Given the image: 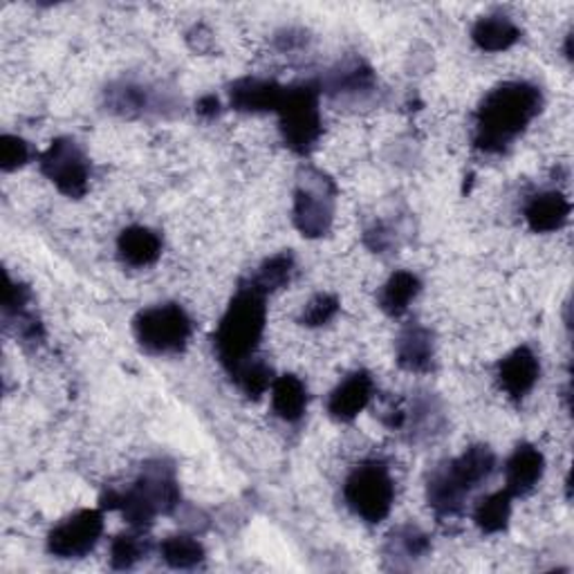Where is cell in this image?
<instances>
[{"label": "cell", "instance_id": "7402d4cb", "mask_svg": "<svg viewBox=\"0 0 574 574\" xmlns=\"http://www.w3.org/2000/svg\"><path fill=\"white\" fill-rule=\"evenodd\" d=\"M160 554L176 570H191L205 561V548L191 536H168L160 546Z\"/></svg>", "mask_w": 574, "mask_h": 574}, {"label": "cell", "instance_id": "277c9868", "mask_svg": "<svg viewBox=\"0 0 574 574\" xmlns=\"http://www.w3.org/2000/svg\"><path fill=\"white\" fill-rule=\"evenodd\" d=\"M281 132L285 144L298 153L308 155L321 138V115H319V90L310 84L285 88L279 106Z\"/></svg>", "mask_w": 574, "mask_h": 574}, {"label": "cell", "instance_id": "4dcf8cb0", "mask_svg": "<svg viewBox=\"0 0 574 574\" xmlns=\"http://www.w3.org/2000/svg\"><path fill=\"white\" fill-rule=\"evenodd\" d=\"M197 115L202 117H216L220 113V101L216 94H205L197 101Z\"/></svg>", "mask_w": 574, "mask_h": 574}, {"label": "cell", "instance_id": "f1b7e54d", "mask_svg": "<svg viewBox=\"0 0 574 574\" xmlns=\"http://www.w3.org/2000/svg\"><path fill=\"white\" fill-rule=\"evenodd\" d=\"M370 86H373V73H370V67H361V65L344 73V77H340L332 84V88L340 92H359Z\"/></svg>", "mask_w": 574, "mask_h": 574}, {"label": "cell", "instance_id": "cb8c5ba5", "mask_svg": "<svg viewBox=\"0 0 574 574\" xmlns=\"http://www.w3.org/2000/svg\"><path fill=\"white\" fill-rule=\"evenodd\" d=\"M151 99H149V92L140 86H132V84H122V86H115L109 90V106L115 111V113H122V115H140L149 109Z\"/></svg>", "mask_w": 574, "mask_h": 574}, {"label": "cell", "instance_id": "603a6c76", "mask_svg": "<svg viewBox=\"0 0 574 574\" xmlns=\"http://www.w3.org/2000/svg\"><path fill=\"white\" fill-rule=\"evenodd\" d=\"M231 378L235 384H239V388L252 399H258L260 395H265L269 386L275 384L272 368L263 361H254V359L243 363L239 370H235V373H231Z\"/></svg>", "mask_w": 574, "mask_h": 574}, {"label": "cell", "instance_id": "9a60e30c", "mask_svg": "<svg viewBox=\"0 0 574 574\" xmlns=\"http://www.w3.org/2000/svg\"><path fill=\"white\" fill-rule=\"evenodd\" d=\"M397 363L409 373H429L433 366V340L422 326L404 328L397 340Z\"/></svg>", "mask_w": 574, "mask_h": 574}, {"label": "cell", "instance_id": "484cf974", "mask_svg": "<svg viewBox=\"0 0 574 574\" xmlns=\"http://www.w3.org/2000/svg\"><path fill=\"white\" fill-rule=\"evenodd\" d=\"M391 544L395 546V550H399L404 557H409V559H420V557H424L431 550L429 536L416 525L399 527L391 536Z\"/></svg>", "mask_w": 574, "mask_h": 574}, {"label": "cell", "instance_id": "e0dca14e", "mask_svg": "<svg viewBox=\"0 0 574 574\" xmlns=\"http://www.w3.org/2000/svg\"><path fill=\"white\" fill-rule=\"evenodd\" d=\"M471 39L485 52H502L521 39V29L512 18L494 14L476 21L474 29H471Z\"/></svg>", "mask_w": 574, "mask_h": 574}, {"label": "cell", "instance_id": "7a4b0ae2", "mask_svg": "<svg viewBox=\"0 0 574 574\" xmlns=\"http://www.w3.org/2000/svg\"><path fill=\"white\" fill-rule=\"evenodd\" d=\"M265 294L250 283L243 285L231 298L214 336L218 359L229 370V375L252 359L265 332Z\"/></svg>", "mask_w": 574, "mask_h": 574}, {"label": "cell", "instance_id": "5bb4252c", "mask_svg": "<svg viewBox=\"0 0 574 574\" xmlns=\"http://www.w3.org/2000/svg\"><path fill=\"white\" fill-rule=\"evenodd\" d=\"M570 218V202L559 191H546L534 195L525 207V220L532 231L550 233L561 229Z\"/></svg>", "mask_w": 574, "mask_h": 574}, {"label": "cell", "instance_id": "d4e9b609", "mask_svg": "<svg viewBox=\"0 0 574 574\" xmlns=\"http://www.w3.org/2000/svg\"><path fill=\"white\" fill-rule=\"evenodd\" d=\"M149 552L146 541L140 534H119L111 546V565L115 570H128Z\"/></svg>", "mask_w": 574, "mask_h": 574}, {"label": "cell", "instance_id": "f546056e", "mask_svg": "<svg viewBox=\"0 0 574 574\" xmlns=\"http://www.w3.org/2000/svg\"><path fill=\"white\" fill-rule=\"evenodd\" d=\"M29 298V292L25 285L14 283L10 275H5V288H3V310L8 315H25V303Z\"/></svg>", "mask_w": 574, "mask_h": 574}, {"label": "cell", "instance_id": "8992f818", "mask_svg": "<svg viewBox=\"0 0 574 574\" xmlns=\"http://www.w3.org/2000/svg\"><path fill=\"white\" fill-rule=\"evenodd\" d=\"M344 498L348 508L366 523H380L391 514L395 485L382 462L359 464L346 481Z\"/></svg>", "mask_w": 574, "mask_h": 574}, {"label": "cell", "instance_id": "7c38bea8", "mask_svg": "<svg viewBox=\"0 0 574 574\" xmlns=\"http://www.w3.org/2000/svg\"><path fill=\"white\" fill-rule=\"evenodd\" d=\"M546 469V458L544 454L534 449L532 445H521L514 449L510 456L508 464H505V492H510L512 496H525L530 494L538 481L544 479Z\"/></svg>", "mask_w": 574, "mask_h": 574}, {"label": "cell", "instance_id": "30bf717a", "mask_svg": "<svg viewBox=\"0 0 574 574\" xmlns=\"http://www.w3.org/2000/svg\"><path fill=\"white\" fill-rule=\"evenodd\" d=\"M373 378L359 370V373H353L330 393L328 413L336 422H353L373 399Z\"/></svg>", "mask_w": 574, "mask_h": 574}, {"label": "cell", "instance_id": "3957f363", "mask_svg": "<svg viewBox=\"0 0 574 574\" xmlns=\"http://www.w3.org/2000/svg\"><path fill=\"white\" fill-rule=\"evenodd\" d=\"M496 467V456L489 447H469L460 458L435 471L426 487L429 505L437 516L460 514L464 498L485 483Z\"/></svg>", "mask_w": 574, "mask_h": 574}, {"label": "cell", "instance_id": "4fadbf2b", "mask_svg": "<svg viewBox=\"0 0 574 574\" xmlns=\"http://www.w3.org/2000/svg\"><path fill=\"white\" fill-rule=\"evenodd\" d=\"M285 88L277 81H265V79H241L235 81L229 90L231 106L243 113H267V111H279L283 101Z\"/></svg>", "mask_w": 574, "mask_h": 574}, {"label": "cell", "instance_id": "52a82bcc", "mask_svg": "<svg viewBox=\"0 0 574 574\" xmlns=\"http://www.w3.org/2000/svg\"><path fill=\"white\" fill-rule=\"evenodd\" d=\"M334 184L321 171L306 168L294 193V225L306 239H321L334 218Z\"/></svg>", "mask_w": 574, "mask_h": 574}, {"label": "cell", "instance_id": "4316f807", "mask_svg": "<svg viewBox=\"0 0 574 574\" xmlns=\"http://www.w3.org/2000/svg\"><path fill=\"white\" fill-rule=\"evenodd\" d=\"M340 312V301L332 294H319L315 296L306 310L301 315V323L308 326V328H319L323 323H328L330 319H334V315Z\"/></svg>", "mask_w": 574, "mask_h": 574}, {"label": "cell", "instance_id": "44dd1931", "mask_svg": "<svg viewBox=\"0 0 574 574\" xmlns=\"http://www.w3.org/2000/svg\"><path fill=\"white\" fill-rule=\"evenodd\" d=\"M512 516V494L510 492H496L479 502L474 512L476 525L485 534H498L508 527Z\"/></svg>", "mask_w": 574, "mask_h": 574}, {"label": "cell", "instance_id": "9c48e42d", "mask_svg": "<svg viewBox=\"0 0 574 574\" xmlns=\"http://www.w3.org/2000/svg\"><path fill=\"white\" fill-rule=\"evenodd\" d=\"M104 532V514L81 510L59 523L48 536V550L59 559H79L88 554Z\"/></svg>", "mask_w": 574, "mask_h": 574}, {"label": "cell", "instance_id": "d6986e66", "mask_svg": "<svg viewBox=\"0 0 574 574\" xmlns=\"http://www.w3.org/2000/svg\"><path fill=\"white\" fill-rule=\"evenodd\" d=\"M420 279L411 272H395L380 292V308L391 317H401L420 294Z\"/></svg>", "mask_w": 574, "mask_h": 574}, {"label": "cell", "instance_id": "5b68a950", "mask_svg": "<svg viewBox=\"0 0 574 574\" xmlns=\"http://www.w3.org/2000/svg\"><path fill=\"white\" fill-rule=\"evenodd\" d=\"M132 330L144 350L155 355H178L189 346L193 326L180 306L166 303V306L149 308L135 317Z\"/></svg>", "mask_w": 574, "mask_h": 574}, {"label": "cell", "instance_id": "ba28073f", "mask_svg": "<svg viewBox=\"0 0 574 574\" xmlns=\"http://www.w3.org/2000/svg\"><path fill=\"white\" fill-rule=\"evenodd\" d=\"M43 176L67 197H84L90 180V164L73 140H54L41 157Z\"/></svg>", "mask_w": 574, "mask_h": 574}, {"label": "cell", "instance_id": "6da1fadb", "mask_svg": "<svg viewBox=\"0 0 574 574\" xmlns=\"http://www.w3.org/2000/svg\"><path fill=\"white\" fill-rule=\"evenodd\" d=\"M541 111V92L532 84L510 81L494 88L476 115V146L502 153Z\"/></svg>", "mask_w": 574, "mask_h": 574}, {"label": "cell", "instance_id": "8fae6325", "mask_svg": "<svg viewBox=\"0 0 574 574\" xmlns=\"http://www.w3.org/2000/svg\"><path fill=\"white\" fill-rule=\"evenodd\" d=\"M538 373H541V366H538L536 355L527 346H521L498 363V384L519 401L534 388Z\"/></svg>", "mask_w": 574, "mask_h": 574}, {"label": "cell", "instance_id": "ac0fdd59", "mask_svg": "<svg viewBox=\"0 0 574 574\" xmlns=\"http://www.w3.org/2000/svg\"><path fill=\"white\" fill-rule=\"evenodd\" d=\"M272 407L275 413L285 422H296L306 413L308 391L294 375H283L272 384Z\"/></svg>", "mask_w": 574, "mask_h": 574}, {"label": "cell", "instance_id": "ffe728a7", "mask_svg": "<svg viewBox=\"0 0 574 574\" xmlns=\"http://www.w3.org/2000/svg\"><path fill=\"white\" fill-rule=\"evenodd\" d=\"M292 275H294V256L290 252H281L272 258H267L258 267V272L252 277L250 285L267 296V294L285 288L290 283Z\"/></svg>", "mask_w": 574, "mask_h": 574}, {"label": "cell", "instance_id": "83f0119b", "mask_svg": "<svg viewBox=\"0 0 574 574\" xmlns=\"http://www.w3.org/2000/svg\"><path fill=\"white\" fill-rule=\"evenodd\" d=\"M29 160V146L25 140L16 138V135H5L0 140V166L3 171H16L23 164Z\"/></svg>", "mask_w": 574, "mask_h": 574}, {"label": "cell", "instance_id": "2e32d148", "mask_svg": "<svg viewBox=\"0 0 574 574\" xmlns=\"http://www.w3.org/2000/svg\"><path fill=\"white\" fill-rule=\"evenodd\" d=\"M117 252L122 263L130 267H149L160 258L162 241L149 227H128L119 233Z\"/></svg>", "mask_w": 574, "mask_h": 574}]
</instances>
